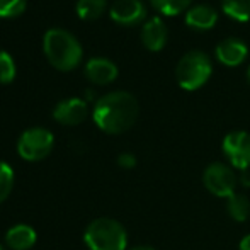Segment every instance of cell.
Listing matches in <instances>:
<instances>
[{"label":"cell","instance_id":"11","mask_svg":"<svg viewBox=\"0 0 250 250\" xmlns=\"http://www.w3.org/2000/svg\"><path fill=\"white\" fill-rule=\"evenodd\" d=\"M85 77L96 85H107L118 79V66L111 60L96 56V58H90L87 62Z\"/></svg>","mask_w":250,"mask_h":250},{"label":"cell","instance_id":"18","mask_svg":"<svg viewBox=\"0 0 250 250\" xmlns=\"http://www.w3.org/2000/svg\"><path fill=\"white\" fill-rule=\"evenodd\" d=\"M151 5L164 16H177L191 7L192 0H150Z\"/></svg>","mask_w":250,"mask_h":250},{"label":"cell","instance_id":"4","mask_svg":"<svg viewBox=\"0 0 250 250\" xmlns=\"http://www.w3.org/2000/svg\"><path fill=\"white\" fill-rule=\"evenodd\" d=\"M213 65L209 56L201 50L188 51L175 66V79L184 90H198L209 80Z\"/></svg>","mask_w":250,"mask_h":250},{"label":"cell","instance_id":"3","mask_svg":"<svg viewBox=\"0 0 250 250\" xmlns=\"http://www.w3.org/2000/svg\"><path fill=\"white\" fill-rule=\"evenodd\" d=\"M83 240L90 250H126L128 247L126 228L112 218H97L90 221Z\"/></svg>","mask_w":250,"mask_h":250},{"label":"cell","instance_id":"15","mask_svg":"<svg viewBox=\"0 0 250 250\" xmlns=\"http://www.w3.org/2000/svg\"><path fill=\"white\" fill-rule=\"evenodd\" d=\"M227 213L231 220L238 221V223H244L247 221L250 216V199L245 194H231L227 199Z\"/></svg>","mask_w":250,"mask_h":250},{"label":"cell","instance_id":"5","mask_svg":"<svg viewBox=\"0 0 250 250\" xmlns=\"http://www.w3.org/2000/svg\"><path fill=\"white\" fill-rule=\"evenodd\" d=\"M203 186L216 198H230L235 194L238 177L235 168L223 162H213L203 170Z\"/></svg>","mask_w":250,"mask_h":250},{"label":"cell","instance_id":"27","mask_svg":"<svg viewBox=\"0 0 250 250\" xmlns=\"http://www.w3.org/2000/svg\"><path fill=\"white\" fill-rule=\"evenodd\" d=\"M0 250H5V249H3V247H2V245H0Z\"/></svg>","mask_w":250,"mask_h":250},{"label":"cell","instance_id":"6","mask_svg":"<svg viewBox=\"0 0 250 250\" xmlns=\"http://www.w3.org/2000/svg\"><path fill=\"white\" fill-rule=\"evenodd\" d=\"M53 143L55 138L46 128H29L17 140V151L24 160L38 162L50 155Z\"/></svg>","mask_w":250,"mask_h":250},{"label":"cell","instance_id":"24","mask_svg":"<svg viewBox=\"0 0 250 250\" xmlns=\"http://www.w3.org/2000/svg\"><path fill=\"white\" fill-rule=\"evenodd\" d=\"M238 250H250V233L245 235V237L240 240V244H238Z\"/></svg>","mask_w":250,"mask_h":250},{"label":"cell","instance_id":"19","mask_svg":"<svg viewBox=\"0 0 250 250\" xmlns=\"http://www.w3.org/2000/svg\"><path fill=\"white\" fill-rule=\"evenodd\" d=\"M16 62L7 51L0 50V83H10L16 79Z\"/></svg>","mask_w":250,"mask_h":250},{"label":"cell","instance_id":"10","mask_svg":"<svg viewBox=\"0 0 250 250\" xmlns=\"http://www.w3.org/2000/svg\"><path fill=\"white\" fill-rule=\"evenodd\" d=\"M216 58L225 66H238L247 60L249 46L238 38H225L216 44Z\"/></svg>","mask_w":250,"mask_h":250},{"label":"cell","instance_id":"7","mask_svg":"<svg viewBox=\"0 0 250 250\" xmlns=\"http://www.w3.org/2000/svg\"><path fill=\"white\" fill-rule=\"evenodd\" d=\"M228 165L237 170H250V135L247 131H230L221 143Z\"/></svg>","mask_w":250,"mask_h":250},{"label":"cell","instance_id":"8","mask_svg":"<svg viewBox=\"0 0 250 250\" xmlns=\"http://www.w3.org/2000/svg\"><path fill=\"white\" fill-rule=\"evenodd\" d=\"M109 16L119 26H135L146 17V7L142 0H114Z\"/></svg>","mask_w":250,"mask_h":250},{"label":"cell","instance_id":"16","mask_svg":"<svg viewBox=\"0 0 250 250\" xmlns=\"http://www.w3.org/2000/svg\"><path fill=\"white\" fill-rule=\"evenodd\" d=\"M221 9L228 17L240 22L250 19V0H221Z\"/></svg>","mask_w":250,"mask_h":250},{"label":"cell","instance_id":"12","mask_svg":"<svg viewBox=\"0 0 250 250\" xmlns=\"http://www.w3.org/2000/svg\"><path fill=\"white\" fill-rule=\"evenodd\" d=\"M142 43L146 50L150 51H160L164 50V46L167 44L168 31L165 22L160 17H151L142 26Z\"/></svg>","mask_w":250,"mask_h":250},{"label":"cell","instance_id":"20","mask_svg":"<svg viewBox=\"0 0 250 250\" xmlns=\"http://www.w3.org/2000/svg\"><path fill=\"white\" fill-rule=\"evenodd\" d=\"M14 186V170L9 164L0 162V203L9 198Z\"/></svg>","mask_w":250,"mask_h":250},{"label":"cell","instance_id":"23","mask_svg":"<svg viewBox=\"0 0 250 250\" xmlns=\"http://www.w3.org/2000/svg\"><path fill=\"white\" fill-rule=\"evenodd\" d=\"M238 181H240V184L244 186V188H250V170H242Z\"/></svg>","mask_w":250,"mask_h":250},{"label":"cell","instance_id":"1","mask_svg":"<svg viewBox=\"0 0 250 250\" xmlns=\"http://www.w3.org/2000/svg\"><path fill=\"white\" fill-rule=\"evenodd\" d=\"M140 114V104L133 94L126 90H114L102 96L92 111L94 123L104 133L121 135L133 128Z\"/></svg>","mask_w":250,"mask_h":250},{"label":"cell","instance_id":"21","mask_svg":"<svg viewBox=\"0 0 250 250\" xmlns=\"http://www.w3.org/2000/svg\"><path fill=\"white\" fill-rule=\"evenodd\" d=\"M27 0H0V17L12 19L26 10Z\"/></svg>","mask_w":250,"mask_h":250},{"label":"cell","instance_id":"17","mask_svg":"<svg viewBox=\"0 0 250 250\" xmlns=\"http://www.w3.org/2000/svg\"><path fill=\"white\" fill-rule=\"evenodd\" d=\"M105 7H107V0H79L77 14L83 21H94L104 14Z\"/></svg>","mask_w":250,"mask_h":250},{"label":"cell","instance_id":"2","mask_svg":"<svg viewBox=\"0 0 250 250\" xmlns=\"http://www.w3.org/2000/svg\"><path fill=\"white\" fill-rule=\"evenodd\" d=\"M43 50L48 62L60 72H70L82 62L83 50L80 41L70 31L53 27L44 33Z\"/></svg>","mask_w":250,"mask_h":250},{"label":"cell","instance_id":"9","mask_svg":"<svg viewBox=\"0 0 250 250\" xmlns=\"http://www.w3.org/2000/svg\"><path fill=\"white\" fill-rule=\"evenodd\" d=\"M89 116V105L85 101L79 97H70L55 105L53 109V118L65 126H77L83 123Z\"/></svg>","mask_w":250,"mask_h":250},{"label":"cell","instance_id":"14","mask_svg":"<svg viewBox=\"0 0 250 250\" xmlns=\"http://www.w3.org/2000/svg\"><path fill=\"white\" fill-rule=\"evenodd\" d=\"M5 242L12 250H29L36 244V231L29 225H16L7 231Z\"/></svg>","mask_w":250,"mask_h":250},{"label":"cell","instance_id":"22","mask_svg":"<svg viewBox=\"0 0 250 250\" xmlns=\"http://www.w3.org/2000/svg\"><path fill=\"white\" fill-rule=\"evenodd\" d=\"M118 165L121 168H126V170H129V168H135L136 157L133 153H129V151H125V153H121L118 157Z\"/></svg>","mask_w":250,"mask_h":250},{"label":"cell","instance_id":"26","mask_svg":"<svg viewBox=\"0 0 250 250\" xmlns=\"http://www.w3.org/2000/svg\"><path fill=\"white\" fill-rule=\"evenodd\" d=\"M247 82L250 83V66H249V70H247Z\"/></svg>","mask_w":250,"mask_h":250},{"label":"cell","instance_id":"13","mask_svg":"<svg viewBox=\"0 0 250 250\" xmlns=\"http://www.w3.org/2000/svg\"><path fill=\"white\" fill-rule=\"evenodd\" d=\"M186 24L192 29L198 31H208L213 29L214 24L218 21V10L206 3H198V5H191L186 10Z\"/></svg>","mask_w":250,"mask_h":250},{"label":"cell","instance_id":"25","mask_svg":"<svg viewBox=\"0 0 250 250\" xmlns=\"http://www.w3.org/2000/svg\"><path fill=\"white\" fill-rule=\"evenodd\" d=\"M129 250H155V249L150 247V245H136V247H133Z\"/></svg>","mask_w":250,"mask_h":250}]
</instances>
